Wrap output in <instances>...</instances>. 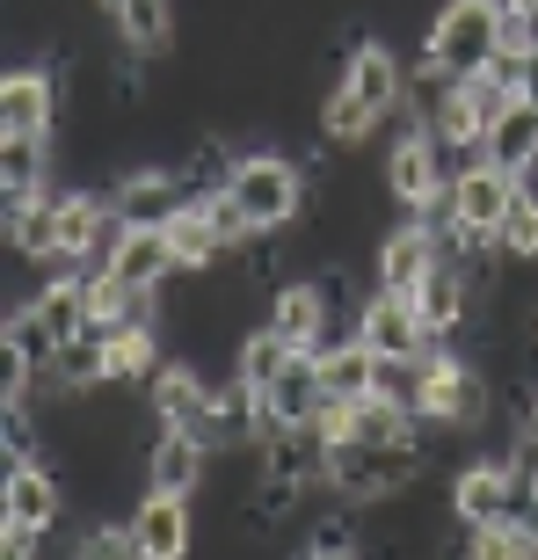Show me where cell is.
Masks as SVG:
<instances>
[{
  "label": "cell",
  "mask_w": 538,
  "mask_h": 560,
  "mask_svg": "<svg viewBox=\"0 0 538 560\" xmlns=\"http://www.w3.org/2000/svg\"><path fill=\"white\" fill-rule=\"evenodd\" d=\"M59 117H66V73L51 59L15 66L0 81V131H59Z\"/></svg>",
  "instance_id": "obj_6"
},
{
  "label": "cell",
  "mask_w": 538,
  "mask_h": 560,
  "mask_svg": "<svg viewBox=\"0 0 538 560\" xmlns=\"http://www.w3.org/2000/svg\"><path fill=\"white\" fill-rule=\"evenodd\" d=\"M531 342H538V306H531Z\"/></svg>",
  "instance_id": "obj_23"
},
{
  "label": "cell",
  "mask_w": 538,
  "mask_h": 560,
  "mask_svg": "<svg viewBox=\"0 0 538 560\" xmlns=\"http://www.w3.org/2000/svg\"><path fill=\"white\" fill-rule=\"evenodd\" d=\"M175 255H183V270H219L226 262V241H219V226H211V211H204V197H189L183 211H175Z\"/></svg>",
  "instance_id": "obj_17"
},
{
  "label": "cell",
  "mask_w": 538,
  "mask_h": 560,
  "mask_svg": "<svg viewBox=\"0 0 538 560\" xmlns=\"http://www.w3.org/2000/svg\"><path fill=\"white\" fill-rule=\"evenodd\" d=\"M378 183H386V205L394 211H422L430 197H444V153H436V131L430 125H408L394 145H386V167H378Z\"/></svg>",
  "instance_id": "obj_4"
},
{
  "label": "cell",
  "mask_w": 538,
  "mask_h": 560,
  "mask_svg": "<svg viewBox=\"0 0 538 560\" xmlns=\"http://www.w3.org/2000/svg\"><path fill=\"white\" fill-rule=\"evenodd\" d=\"M73 517V488L51 458H8L0 474V532H37L51 539L59 524Z\"/></svg>",
  "instance_id": "obj_3"
},
{
  "label": "cell",
  "mask_w": 538,
  "mask_h": 560,
  "mask_svg": "<svg viewBox=\"0 0 538 560\" xmlns=\"http://www.w3.org/2000/svg\"><path fill=\"white\" fill-rule=\"evenodd\" d=\"M59 183V145L51 131H0V197L22 205V197H44Z\"/></svg>",
  "instance_id": "obj_13"
},
{
  "label": "cell",
  "mask_w": 538,
  "mask_h": 560,
  "mask_svg": "<svg viewBox=\"0 0 538 560\" xmlns=\"http://www.w3.org/2000/svg\"><path fill=\"white\" fill-rule=\"evenodd\" d=\"M480 145H488V161H495V167L531 175V167H538V95H510Z\"/></svg>",
  "instance_id": "obj_15"
},
{
  "label": "cell",
  "mask_w": 538,
  "mask_h": 560,
  "mask_svg": "<svg viewBox=\"0 0 538 560\" xmlns=\"http://www.w3.org/2000/svg\"><path fill=\"white\" fill-rule=\"evenodd\" d=\"M131 532H139L145 560H183L197 546V495H175V488H145L139 510H131Z\"/></svg>",
  "instance_id": "obj_11"
},
{
  "label": "cell",
  "mask_w": 538,
  "mask_h": 560,
  "mask_svg": "<svg viewBox=\"0 0 538 560\" xmlns=\"http://www.w3.org/2000/svg\"><path fill=\"white\" fill-rule=\"evenodd\" d=\"M233 197H241V211H248L255 233H291L299 219L313 211V183L306 167L291 161V153H269V145H255V153H233Z\"/></svg>",
  "instance_id": "obj_1"
},
{
  "label": "cell",
  "mask_w": 538,
  "mask_h": 560,
  "mask_svg": "<svg viewBox=\"0 0 538 560\" xmlns=\"http://www.w3.org/2000/svg\"><path fill=\"white\" fill-rule=\"evenodd\" d=\"M320 378H328L335 400H364L378 394V357L364 342H335V350H320Z\"/></svg>",
  "instance_id": "obj_19"
},
{
  "label": "cell",
  "mask_w": 538,
  "mask_h": 560,
  "mask_svg": "<svg viewBox=\"0 0 538 560\" xmlns=\"http://www.w3.org/2000/svg\"><path fill=\"white\" fill-rule=\"evenodd\" d=\"M211 444L197 430H175V422H153L145 436V488H175V495H204L211 480Z\"/></svg>",
  "instance_id": "obj_7"
},
{
  "label": "cell",
  "mask_w": 538,
  "mask_h": 560,
  "mask_svg": "<svg viewBox=\"0 0 538 560\" xmlns=\"http://www.w3.org/2000/svg\"><path fill=\"white\" fill-rule=\"evenodd\" d=\"M320 408H328V378H320V357L299 350L284 372L262 386V408H255V444H262V436H277V430H291V422H313Z\"/></svg>",
  "instance_id": "obj_5"
},
{
  "label": "cell",
  "mask_w": 538,
  "mask_h": 560,
  "mask_svg": "<svg viewBox=\"0 0 538 560\" xmlns=\"http://www.w3.org/2000/svg\"><path fill=\"white\" fill-rule=\"evenodd\" d=\"M517 183H524V175H510V167H495L488 153H480V161L452 183V219L473 233V241H495L502 211H510V197H517Z\"/></svg>",
  "instance_id": "obj_12"
},
{
  "label": "cell",
  "mask_w": 538,
  "mask_h": 560,
  "mask_svg": "<svg viewBox=\"0 0 538 560\" xmlns=\"http://www.w3.org/2000/svg\"><path fill=\"white\" fill-rule=\"evenodd\" d=\"M262 306H269L262 320H269L277 335H284L291 350H313V357H320V342H328V320H335V306H328V284H320V270H313V277H284V284L269 291Z\"/></svg>",
  "instance_id": "obj_8"
},
{
  "label": "cell",
  "mask_w": 538,
  "mask_h": 560,
  "mask_svg": "<svg viewBox=\"0 0 538 560\" xmlns=\"http://www.w3.org/2000/svg\"><path fill=\"white\" fill-rule=\"evenodd\" d=\"M95 8H103V15H117V8H125V0H95Z\"/></svg>",
  "instance_id": "obj_22"
},
{
  "label": "cell",
  "mask_w": 538,
  "mask_h": 560,
  "mask_svg": "<svg viewBox=\"0 0 538 560\" xmlns=\"http://www.w3.org/2000/svg\"><path fill=\"white\" fill-rule=\"evenodd\" d=\"M510 430H517V458H524V466H538V400L510 422Z\"/></svg>",
  "instance_id": "obj_21"
},
{
  "label": "cell",
  "mask_w": 538,
  "mask_h": 560,
  "mask_svg": "<svg viewBox=\"0 0 538 560\" xmlns=\"http://www.w3.org/2000/svg\"><path fill=\"white\" fill-rule=\"evenodd\" d=\"M356 342H364L372 357H422V350L436 342V335H430V320L414 313V299H408V291H386V284H378L372 299H364Z\"/></svg>",
  "instance_id": "obj_9"
},
{
  "label": "cell",
  "mask_w": 538,
  "mask_h": 560,
  "mask_svg": "<svg viewBox=\"0 0 538 560\" xmlns=\"http://www.w3.org/2000/svg\"><path fill=\"white\" fill-rule=\"evenodd\" d=\"M502 51V0H444L422 37V59L444 66L452 81H473L488 73V59Z\"/></svg>",
  "instance_id": "obj_2"
},
{
  "label": "cell",
  "mask_w": 538,
  "mask_h": 560,
  "mask_svg": "<svg viewBox=\"0 0 538 560\" xmlns=\"http://www.w3.org/2000/svg\"><path fill=\"white\" fill-rule=\"evenodd\" d=\"M291 357H299V350H291L284 335H277V328H269V320H262V328H248V335H241V342H233V372L248 378V386H269V378L284 372Z\"/></svg>",
  "instance_id": "obj_20"
},
{
  "label": "cell",
  "mask_w": 538,
  "mask_h": 560,
  "mask_svg": "<svg viewBox=\"0 0 538 560\" xmlns=\"http://www.w3.org/2000/svg\"><path fill=\"white\" fill-rule=\"evenodd\" d=\"M430 262H436V241H430V226H422V219H394V226L378 233L372 277H378L386 291H408V299H414V284L430 277Z\"/></svg>",
  "instance_id": "obj_14"
},
{
  "label": "cell",
  "mask_w": 538,
  "mask_h": 560,
  "mask_svg": "<svg viewBox=\"0 0 538 560\" xmlns=\"http://www.w3.org/2000/svg\"><path fill=\"white\" fill-rule=\"evenodd\" d=\"M495 248L510 255V270H538V183H517V197L502 211Z\"/></svg>",
  "instance_id": "obj_18"
},
{
  "label": "cell",
  "mask_w": 538,
  "mask_h": 560,
  "mask_svg": "<svg viewBox=\"0 0 538 560\" xmlns=\"http://www.w3.org/2000/svg\"><path fill=\"white\" fill-rule=\"evenodd\" d=\"M117 44L139 51V59H161L167 44H175V0H125L117 15H109Z\"/></svg>",
  "instance_id": "obj_16"
},
{
  "label": "cell",
  "mask_w": 538,
  "mask_h": 560,
  "mask_svg": "<svg viewBox=\"0 0 538 560\" xmlns=\"http://www.w3.org/2000/svg\"><path fill=\"white\" fill-rule=\"evenodd\" d=\"M502 8H531V0H502Z\"/></svg>",
  "instance_id": "obj_24"
},
{
  "label": "cell",
  "mask_w": 538,
  "mask_h": 560,
  "mask_svg": "<svg viewBox=\"0 0 538 560\" xmlns=\"http://www.w3.org/2000/svg\"><path fill=\"white\" fill-rule=\"evenodd\" d=\"M335 81L350 88V95L372 109L378 125H394L400 109H408V66H400L386 44H350V59H342V73H335Z\"/></svg>",
  "instance_id": "obj_10"
}]
</instances>
